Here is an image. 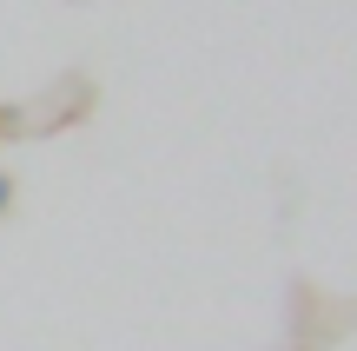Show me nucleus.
Here are the masks:
<instances>
[{"label": "nucleus", "instance_id": "f03ea898", "mask_svg": "<svg viewBox=\"0 0 357 351\" xmlns=\"http://www.w3.org/2000/svg\"><path fill=\"white\" fill-rule=\"evenodd\" d=\"M7 119H13V113H0V126H7Z\"/></svg>", "mask_w": 357, "mask_h": 351}, {"label": "nucleus", "instance_id": "f257e3e1", "mask_svg": "<svg viewBox=\"0 0 357 351\" xmlns=\"http://www.w3.org/2000/svg\"><path fill=\"white\" fill-rule=\"evenodd\" d=\"M7 206H13V179L0 172V212H7Z\"/></svg>", "mask_w": 357, "mask_h": 351}]
</instances>
